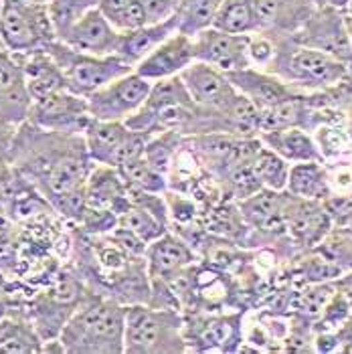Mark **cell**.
<instances>
[{"mask_svg": "<svg viewBox=\"0 0 352 354\" xmlns=\"http://www.w3.org/2000/svg\"><path fill=\"white\" fill-rule=\"evenodd\" d=\"M314 249H318L342 273L352 272V237L342 229L332 227V231L322 239V243Z\"/></svg>", "mask_w": 352, "mask_h": 354, "instance_id": "34", "label": "cell"}, {"mask_svg": "<svg viewBox=\"0 0 352 354\" xmlns=\"http://www.w3.org/2000/svg\"><path fill=\"white\" fill-rule=\"evenodd\" d=\"M15 130L17 128L0 126V164L8 162V150H10V144H12Z\"/></svg>", "mask_w": 352, "mask_h": 354, "instance_id": "38", "label": "cell"}, {"mask_svg": "<svg viewBox=\"0 0 352 354\" xmlns=\"http://www.w3.org/2000/svg\"><path fill=\"white\" fill-rule=\"evenodd\" d=\"M290 39L298 45L332 55L352 65L351 28L342 8L314 6L310 17Z\"/></svg>", "mask_w": 352, "mask_h": 354, "instance_id": "8", "label": "cell"}, {"mask_svg": "<svg viewBox=\"0 0 352 354\" xmlns=\"http://www.w3.org/2000/svg\"><path fill=\"white\" fill-rule=\"evenodd\" d=\"M85 198L87 207L111 211L115 215L124 213L130 207L128 187L118 168L95 164L85 183Z\"/></svg>", "mask_w": 352, "mask_h": 354, "instance_id": "21", "label": "cell"}, {"mask_svg": "<svg viewBox=\"0 0 352 354\" xmlns=\"http://www.w3.org/2000/svg\"><path fill=\"white\" fill-rule=\"evenodd\" d=\"M57 39L49 4L2 0L0 6V47L21 55L47 49Z\"/></svg>", "mask_w": 352, "mask_h": 354, "instance_id": "5", "label": "cell"}, {"mask_svg": "<svg viewBox=\"0 0 352 354\" xmlns=\"http://www.w3.org/2000/svg\"><path fill=\"white\" fill-rule=\"evenodd\" d=\"M27 122L51 132L83 134V130L91 122L87 97H82L69 89H61L47 97L35 100L30 102Z\"/></svg>", "mask_w": 352, "mask_h": 354, "instance_id": "10", "label": "cell"}, {"mask_svg": "<svg viewBox=\"0 0 352 354\" xmlns=\"http://www.w3.org/2000/svg\"><path fill=\"white\" fill-rule=\"evenodd\" d=\"M351 67H352V65H351Z\"/></svg>", "mask_w": 352, "mask_h": 354, "instance_id": "45", "label": "cell"}, {"mask_svg": "<svg viewBox=\"0 0 352 354\" xmlns=\"http://www.w3.org/2000/svg\"><path fill=\"white\" fill-rule=\"evenodd\" d=\"M0 353H43V338L30 318L21 314H2L0 318Z\"/></svg>", "mask_w": 352, "mask_h": 354, "instance_id": "25", "label": "cell"}, {"mask_svg": "<svg viewBox=\"0 0 352 354\" xmlns=\"http://www.w3.org/2000/svg\"><path fill=\"white\" fill-rule=\"evenodd\" d=\"M273 41L275 55L266 71L290 83L294 89H328L349 75L351 65L332 55L298 45L290 37H273Z\"/></svg>", "mask_w": 352, "mask_h": 354, "instance_id": "4", "label": "cell"}, {"mask_svg": "<svg viewBox=\"0 0 352 354\" xmlns=\"http://www.w3.org/2000/svg\"><path fill=\"white\" fill-rule=\"evenodd\" d=\"M0 49H2V47H0Z\"/></svg>", "mask_w": 352, "mask_h": 354, "instance_id": "44", "label": "cell"}, {"mask_svg": "<svg viewBox=\"0 0 352 354\" xmlns=\"http://www.w3.org/2000/svg\"><path fill=\"white\" fill-rule=\"evenodd\" d=\"M221 2L223 0H180L174 12L178 30L194 37L201 30L213 27Z\"/></svg>", "mask_w": 352, "mask_h": 354, "instance_id": "29", "label": "cell"}, {"mask_svg": "<svg viewBox=\"0 0 352 354\" xmlns=\"http://www.w3.org/2000/svg\"><path fill=\"white\" fill-rule=\"evenodd\" d=\"M126 306L108 294L85 292L59 332L63 353L124 354Z\"/></svg>", "mask_w": 352, "mask_h": 354, "instance_id": "2", "label": "cell"}, {"mask_svg": "<svg viewBox=\"0 0 352 354\" xmlns=\"http://www.w3.org/2000/svg\"><path fill=\"white\" fill-rule=\"evenodd\" d=\"M259 140L263 146L277 152L288 162H324V154L320 146L314 142L304 128H281L259 132Z\"/></svg>", "mask_w": 352, "mask_h": 354, "instance_id": "24", "label": "cell"}, {"mask_svg": "<svg viewBox=\"0 0 352 354\" xmlns=\"http://www.w3.org/2000/svg\"><path fill=\"white\" fill-rule=\"evenodd\" d=\"M15 57L21 63L30 102L47 97V95L57 93L61 89H67L63 73H61L59 65L55 63L53 57L47 53V49L15 55Z\"/></svg>", "mask_w": 352, "mask_h": 354, "instance_id": "22", "label": "cell"}, {"mask_svg": "<svg viewBox=\"0 0 352 354\" xmlns=\"http://www.w3.org/2000/svg\"><path fill=\"white\" fill-rule=\"evenodd\" d=\"M100 0H51L49 2V15L53 21L55 32H63L71 23H75L87 10L98 8Z\"/></svg>", "mask_w": 352, "mask_h": 354, "instance_id": "35", "label": "cell"}, {"mask_svg": "<svg viewBox=\"0 0 352 354\" xmlns=\"http://www.w3.org/2000/svg\"><path fill=\"white\" fill-rule=\"evenodd\" d=\"M30 95L19 59L0 49V126L19 128L28 120Z\"/></svg>", "mask_w": 352, "mask_h": 354, "instance_id": "17", "label": "cell"}, {"mask_svg": "<svg viewBox=\"0 0 352 354\" xmlns=\"http://www.w3.org/2000/svg\"><path fill=\"white\" fill-rule=\"evenodd\" d=\"M6 288H8V281H6V273L0 268V300L6 296Z\"/></svg>", "mask_w": 352, "mask_h": 354, "instance_id": "40", "label": "cell"}, {"mask_svg": "<svg viewBox=\"0 0 352 354\" xmlns=\"http://www.w3.org/2000/svg\"><path fill=\"white\" fill-rule=\"evenodd\" d=\"M213 28L231 35L257 32V19L251 0H223L213 21Z\"/></svg>", "mask_w": 352, "mask_h": 354, "instance_id": "27", "label": "cell"}, {"mask_svg": "<svg viewBox=\"0 0 352 354\" xmlns=\"http://www.w3.org/2000/svg\"><path fill=\"white\" fill-rule=\"evenodd\" d=\"M306 115V106L302 95H292L284 102H279L273 108L259 111V132L268 130H281V128H302Z\"/></svg>", "mask_w": 352, "mask_h": 354, "instance_id": "32", "label": "cell"}, {"mask_svg": "<svg viewBox=\"0 0 352 354\" xmlns=\"http://www.w3.org/2000/svg\"><path fill=\"white\" fill-rule=\"evenodd\" d=\"M152 82L130 71L87 97L89 115L104 122H126L144 106Z\"/></svg>", "mask_w": 352, "mask_h": 354, "instance_id": "9", "label": "cell"}, {"mask_svg": "<svg viewBox=\"0 0 352 354\" xmlns=\"http://www.w3.org/2000/svg\"><path fill=\"white\" fill-rule=\"evenodd\" d=\"M290 166L286 158H281L277 152H273L268 146H259L255 152L251 168L255 178L263 189H273V191H286L288 187V176H290Z\"/></svg>", "mask_w": 352, "mask_h": 354, "instance_id": "28", "label": "cell"}, {"mask_svg": "<svg viewBox=\"0 0 352 354\" xmlns=\"http://www.w3.org/2000/svg\"><path fill=\"white\" fill-rule=\"evenodd\" d=\"M140 2L144 6L148 23H160V21L174 17L180 0H140Z\"/></svg>", "mask_w": 352, "mask_h": 354, "instance_id": "37", "label": "cell"}, {"mask_svg": "<svg viewBox=\"0 0 352 354\" xmlns=\"http://www.w3.org/2000/svg\"><path fill=\"white\" fill-rule=\"evenodd\" d=\"M75 51L91 55H115L120 32L111 27L100 8L87 10L57 37Z\"/></svg>", "mask_w": 352, "mask_h": 354, "instance_id": "16", "label": "cell"}, {"mask_svg": "<svg viewBox=\"0 0 352 354\" xmlns=\"http://www.w3.org/2000/svg\"><path fill=\"white\" fill-rule=\"evenodd\" d=\"M98 8L118 32H126V30H134V28L148 25L146 12L140 0H100Z\"/></svg>", "mask_w": 352, "mask_h": 354, "instance_id": "31", "label": "cell"}, {"mask_svg": "<svg viewBox=\"0 0 352 354\" xmlns=\"http://www.w3.org/2000/svg\"><path fill=\"white\" fill-rule=\"evenodd\" d=\"M334 229H336V227H334ZM338 229H342L344 233H349V235L352 237V213L349 215V218L344 221V225H342V227H338Z\"/></svg>", "mask_w": 352, "mask_h": 354, "instance_id": "42", "label": "cell"}, {"mask_svg": "<svg viewBox=\"0 0 352 354\" xmlns=\"http://www.w3.org/2000/svg\"><path fill=\"white\" fill-rule=\"evenodd\" d=\"M176 30H178L176 17H170L160 23H148V25L134 28V30L120 32L115 55L134 69L146 55L152 53L164 39H168Z\"/></svg>", "mask_w": 352, "mask_h": 354, "instance_id": "23", "label": "cell"}, {"mask_svg": "<svg viewBox=\"0 0 352 354\" xmlns=\"http://www.w3.org/2000/svg\"><path fill=\"white\" fill-rule=\"evenodd\" d=\"M180 142H183V134L176 132V130L156 132V134L150 136L148 144H146L144 158L152 164L156 170H160L163 174L168 176V172L172 170V162H174L176 154H178Z\"/></svg>", "mask_w": 352, "mask_h": 354, "instance_id": "33", "label": "cell"}, {"mask_svg": "<svg viewBox=\"0 0 352 354\" xmlns=\"http://www.w3.org/2000/svg\"><path fill=\"white\" fill-rule=\"evenodd\" d=\"M118 172L122 174L128 189L132 191L150 192V194H166L168 191V176L156 170L144 156L122 164Z\"/></svg>", "mask_w": 352, "mask_h": 354, "instance_id": "30", "label": "cell"}, {"mask_svg": "<svg viewBox=\"0 0 352 354\" xmlns=\"http://www.w3.org/2000/svg\"><path fill=\"white\" fill-rule=\"evenodd\" d=\"M47 53L59 65L65 80V87L82 97H89L93 91L102 89L109 82L134 71L118 55L82 53L61 43L59 39L47 45Z\"/></svg>", "mask_w": 352, "mask_h": 354, "instance_id": "6", "label": "cell"}, {"mask_svg": "<svg viewBox=\"0 0 352 354\" xmlns=\"http://www.w3.org/2000/svg\"><path fill=\"white\" fill-rule=\"evenodd\" d=\"M180 80L198 108L225 113L239 97V91L229 82L227 73L203 61H192L180 73Z\"/></svg>", "mask_w": 352, "mask_h": 354, "instance_id": "11", "label": "cell"}, {"mask_svg": "<svg viewBox=\"0 0 352 354\" xmlns=\"http://www.w3.org/2000/svg\"><path fill=\"white\" fill-rule=\"evenodd\" d=\"M152 134L136 132L126 122H104L93 120L83 130V140L93 164H106L120 168L122 164L144 156L146 144Z\"/></svg>", "mask_w": 352, "mask_h": 354, "instance_id": "7", "label": "cell"}, {"mask_svg": "<svg viewBox=\"0 0 352 354\" xmlns=\"http://www.w3.org/2000/svg\"><path fill=\"white\" fill-rule=\"evenodd\" d=\"M342 10H344V17H346V23H349V28H351V37H352V0L346 2V6H344Z\"/></svg>", "mask_w": 352, "mask_h": 354, "instance_id": "41", "label": "cell"}, {"mask_svg": "<svg viewBox=\"0 0 352 354\" xmlns=\"http://www.w3.org/2000/svg\"><path fill=\"white\" fill-rule=\"evenodd\" d=\"M332 227V218L322 201H308L292 194L286 217V233L294 245L310 251L322 243Z\"/></svg>", "mask_w": 352, "mask_h": 354, "instance_id": "14", "label": "cell"}, {"mask_svg": "<svg viewBox=\"0 0 352 354\" xmlns=\"http://www.w3.org/2000/svg\"><path fill=\"white\" fill-rule=\"evenodd\" d=\"M192 61H194L192 37L176 30L168 39H164L152 53L146 55L136 65L134 71L148 82H158V80L180 75Z\"/></svg>", "mask_w": 352, "mask_h": 354, "instance_id": "15", "label": "cell"}, {"mask_svg": "<svg viewBox=\"0 0 352 354\" xmlns=\"http://www.w3.org/2000/svg\"><path fill=\"white\" fill-rule=\"evenodd\" d=\"M257 32L292 37L314 10L312 0H251Z\"/></svg>", "mask_w": 352, "mask_h": 354, "instance_id": "20", "label": "cell"}, {"mask_svg": "<svg viewBox=\"0 0 352 354\" xmlns=\"http://www.w3.org/2000/svg\"><path fill=\"white\" fill-rule=\"evenodd\" d=\"M8 162L51 205L53 213L82 221L87 209L85 183L95 166L83 134L51 132L23 122L15 130Z\"/></svg>", "mask_w": 352, "mask_h": 354, "instance_id": "1", "label": "cell"}, {"mask_svg": "<svg viewBox=\"0 0 352 354\" xmlns=\"http://www.w3.org/2000/svg\"><path fill=\"white\" fill-rule=\"evenodd\" d=\"M227 77L233 83V87L259 111L273 108L279 102L298 93L290 83L279 80L277 75H273L266 69H257V67H243L239 71H231V73H227Z\"/></svg>", "mask_w": 352, "mask_h": 354, "instance_id": "19", "label": "cell"}, {"mask_svg": "<svg viewBox=\"0 0 352 354\" xmlns=\"http://www.w3.org/2000/svg\"><path fill=\"white\" fill-rule=\"evenodd\" d=\"M144 261L150 283L168 286L176 275H180L194 263V251L185 239L166 231L156 241L146 247Z\"/></svg>", "mask_w": 352, "mask_h": 354, "instance_id": "18", "label": "cell"}, {"mask_svg": "<svg viewBox=\"0 0 352 354\" xmlns=\"http://www.w3.org/2000/svg\"><path fill=\"white\" fill-rule=\"evenodd\" d=\"M292 194L288 191L259 189L237 203L239 217L253 231L279 237L286 233V217Z\"/></svg>", "mask_w": 352, "mask_h": 354, "instance_id": "13", "label": "cell"}, {"mask_svg": "<svg viewBox=\"0 0 352 354\" xmlns=\"http://www.w3.org/2000/svg\"><path fill=\"white\" fill-rule=\"evenodd\" d=\"M23 2H37V4H49L51 0H23Z\"/></svg>", "mask_w": 352, "mask_h": 354, "instance_id": "43", "label": "cell"}, {"mask_svg": "<svg viewBox=\"0 0 352 354\" xmlns=\"http://www.w3.org/2000/svg\"><path fill=\"white\" fill-rule=\"evenodd\" d=\"M185 320L176 308L152 304L126 306L124 354L187 353Z\"/></svg>", "mask_w": 352, "mask_h": 354, "instance_id": "3", "label": "cell"}, {"mask_svg": "<svg viewBox=\"0 0 352 354\" xmlns=\"http://www.w3.org/2000/svg\"><path fill=\"white\" fill-rule=\"evenodd\" d=\"M316 6H336V8H344L349 0H312Z\"/></svg>", "mask_w": 352, "mask_h": 354, "instance_id": "39", "label": "cell"}, {"mask_svg": "<svg viewBox=\"0 0 352 354\" xmlns=\"http://www.w3.org/2000/svg\"><path fill=\"white\" fill-rule=\"evenodd\" d=\"M286 191L308 201H326L332 194V185L324 162L292 164Z\"/></svg>", "mask_w": 352, "mask_h": 354, "instance_id": "26", "label": "cell"}, {"mask_svg": "<svg viewBox=\"0 0 352 354\" xmlns=\"http://www.w3.org/2000/svg\"><path fill=\"white\" fill-rule=\"evenodd\" d=\"M334 296V283L332 281H316L310 288H306L296 298V308L308 318H320L328 301Z\"/></svg>", "mask_w": 352, "mask_h": 354, "instance_id": "36", "label": "cell"}, {"mask_svg": "<svg viewBox=\"0 0 352 354\" xmlns=\"http://www.w3.org/2000/svg\"><path fill=\"white\" fill-rule=\"evenodd\" d=\"M192 45H194V61L209 63L221 69L223 73L251 67L247 55L249 35H231L211 27L194 35Z\"/></svg>", "mask_w": 352, "mask_h": 354, "instance_id": "12", "label": "cell"}]
</instances>
